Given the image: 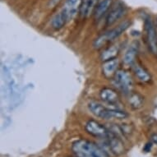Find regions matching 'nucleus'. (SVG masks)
<instances>
[{
    "label": "nucleus",
    "instance_id": "obj_3",
    "mask_svg": "<svg viewBox=\"0 0 157 157\" xmlns=\"http://www.w3.org/2000/svg\"><path fill=\"white\" fill-rule=\"evenodd\" d=\"M129 26H130V21H125L110 31H107L106 33L100 36L94 42L95 48L100 49L109 42L112 41L113 40H115L116 38H118L119 36H121L122 34L126 31L127 29L128 28Z\"/></svg>",
    "mask_w": 157,
    "mask_h": 157
},
{
    "label": "nucleus",
    "instance_id": "obj_11",
    "mask_svg": "<svg viewBox=\"0 0 157 157\" xmlns=\"http://www.w3.org/2000/svg\"><path fill=\"white\" fill-rule=\"evenodd\" d=\"M119 63L118 59H113L105 61L102 65V72L104 76L107 78L114 77V75L118 71Z\"/></svg>",
    "mask_w": 157,
    "mask_h": 157
},
{
    "label": "nucleus",
    "instance_id": "obj_19",
    "mask_svg": "<svg viewBox=\"0 0 157 157\" xmlns=\"http://www.w3.org/2000/svg\"><path fill=\"white\" fill-rule=\"evenodd\" d=\"M151 142H153V143L157 145V133H155L153 134V135H151Z\"/></svg>",
    "mask_w": 157,
    "mask_h": 157
},
{
    "label": "nucleus",
    "instance_id": "obj_4",
    "mask_svg": "<svg viewBox=\"0 0 157 157\" xmlns=\"http://www.w3.org/2000/svg\"><path fill=\"white\" fill-rule=\"evenodd\" d=\"M144 26L148 48L152 54L157 56V31L151 18H146Z\"/></svg>",
    "mask_w": 157,
    "mask_h": 157
},
{
    "label": "nucleus",
    "instance_id": "obj_21",
    "mask_svg": "<svg viewBox=\"0 0 157 157\" xmlns=\"http://www.w3.org/2000/svg\"><path fill=\"white\" fill-rule=\"evenodd\" d=\"M156 31H157V18H156Z\"/></svg>",
    "mask_w": 157,
    "mask_h": 157
},
{
    "label": "nucleus",
    "instance_id": "obj_17",
    "mask_svg": "<svg viewBox=\"0 0 157 157\" xmlns=\"http://www.w3.org/2000/svg\"><path fill=\"white\" fill-rule=\"evenodd\" d=\"M133 70L136 77L138 78V80H140L142 82H148L151 79V77L149 72H147L144 67H142L141 65H135Z\"/></svg>",
    "mask_w": 157,
    "mask_h": 157
},
{
    "label": "nucleus",
    "instance_id": "obj_13",
    "mask_svg": "<svg viewBox=\"0 0 157 157\" xmlns=\"http://www.w3.org/2000/svg\"><path fill=\"white\" fill-rule=\"evenodd\" d=\"M112 6V0H101L99 1L97 6L94 12V16L96 20L101 19Z\"/></svg>",
    "mask_w": 157,
    "mask_h": 157
},
{
    "label": "nucleus",
    "instance_id": "obj_8",
    "mask_svg": "<svg viewBox=\"0 0 157 157\" xmlns=\"http://www.w3.org/2000/svg\"><path fill=\"white\" fill-rule=\"evenodd\" d=\"M106 139L108 140L109 148L112 153H113L115 155H120L124 153L125 151L124 142H122L119 137L117 136L116 134L111 132L109 136Z\"/></svg>",
    "mask_w": 157,
    "mask_h": 157
},
{
    "label": "nucleus",
    "instance_id": "obj_6",
    "mask_svg": "<svg viewBox=\"0 0 157 157\" xmlns=\"http://www.w3.org/2000/svg\"><path fill=\"white\" fill-rule=\"evenodd\" d=\"M85 128L88 133L90 134L91 136L99 137V138H108L110 135L111 132L107 129L106 127H105L103 124L101 123L90 119L86 124Z\"/></svg>",
    "mask_w": 157,
    "mask_h": 157
},
{
    "label": "nucleus",
    "instance_id": "obj_9",
    "mask_svg": "<svg viewBox=\"0 0 157 157\" xmlns=\"http://www.w3.org/2000/svg\"><path fill=\"white\" fill-rule=\"evenodd\" d=\"M82 2L83 0H67L63 11L67 17V21L72 20L78 11L80 12Z\"/></svg>",
    "mask_w": 157,
    "mask_h": 157
},
{
    "label": "nucleus",
    "instance_id": "obj_5",
    "mask_svg": "<svg viewBox=\"0 0 157 157\" xmlns=\"http://www.w3.org/2000/svg\"><path fill=\"white\" fill-rule=\"evenodd\" d=\"M113 83L119 90L125 93L130 92L132 86V80L128 72L124 70H118L113 77Z\"/></svg>",
    "mask_w": 157,
    "mask_h": 157
},
{
    "label": "nucleus",
    "instance_id": "obj_1",
    "mask_svg": "<svg viewBox=\"0 0 157 157\" xmlns=\"http://www.w3.org/2000/svg\"><path fill=\"white\" fill-rule=\"evenodd\" d=\"M72 151L76 157H109L105 151L87 140H78L73 142Z\"/></svg>",
    "mask_w": 157,
    "mask_h": 157
},
{
    "label": "nucleus",
    "instance_id": "obj_16",
    "mask_svg": "<svg viewBox=\"0 0 157 157\" xmlns=\"http://www.w3.org/2000/svg\"><path fill=\"white\" fill-rule=\"evenodd\" d=\"M67 21V17L65 15L64 12L62 10L60 13H57L56 15L53 17V19H52V26L55 30H60L64 26Z\"/></svg>",
    "mask_w": 157,
    "mask_h": 157
},
{
    "label": "nucleus",
    "instance_id": "obj_2",
    "mask_svg": "<svg viewBox=\"0 0 157 157\" xmlns=\"http://www.w3.org/2000/svg\"><path fill=\"white\" fill-rule=\"evenodd\" d=\"M88 109L97 118L104 119H124L128 114L125 111L113 107H107L96 101H91L88 104Z\"/></svg>",
    "mask_w": 157,
    "mask_h": 157
},
{
    "label": "nucleus",
    "instance_id": "obj_12",
    "mask_svg": "<svg viewBox=\"0 0 157 157\" xmlns=\"http://www.w3.org/2000/svg\"><path fill=\"white\" fill-rule=\"evenodd\" d=\"M99 0H83L80 9V14L82 17H89L97 6Z\"/></svg>",
    "mask_w": 157,
    "mask_h": 157
},
{
    "label": "nucleus",
    "instance_id": "obj_20",
    "mask_svg": "<svg viewBox=\"0 0 157 157\" xmlns=\"http://www.w3.org/2000/svg\"><path fill=\"white\" fill-rule=\"evenodd\" d=\"M151 143H147V145H146V147H145L144 150L146 151V152H149L150 151H151Z\"/></svg>",
    "mask_w": 157,
    "mask_h": 157
},
{
    "label": "nucleus",
    "instance_id": "obj_7",
    "mask_svg": "<svg viewBox=\"0 0 157 157\" xmlns=\"http://www.w3.org/2000/svg\"><path fill=\"white\" fill-rule=\"evenodd\" d=\"M101 101L109 105H117L119 103V96L115 90L112 88L105 87L100 93Z\"/></svg>",
    "mask_w": 157,
    "mask_h": 157
},
{
    "label": "nucleus",
    "instance_id": "obj_10",
    "mask_svg": "<svg viewBox=\"0 0 157 157\" xmlns=\"http://www.w3.org/2000/svg\"><path fill=\"white\" fill-rule=\"evenodd\" d=\"M126 13V8L123 5H118L114 7L112 10L109 13L106 17V26H111L116 21L119 20Z\"/></svg>",
    "mask_w": 157,
    "mask_h": 157
},
{
    "label": "nucleus",
    "instance_id": "obj_14",
    "mask_svg": "<svg viewBox=\"0 0 157 157\" xmlns=\"http://www.w3.org/2000/svg\"><path fill=\"white\" fill-rule=\"evenodd\" d=\"M137 51H138V44L136 42H134L125 52L124 57V61L125 64L130 65V66L133 65V63H135V59H136V54H137Z\"/></svg>",
    "mask_w": 157,
    "mask_h": 157
},
{
    "label": "nucleus",
    "instance_id": "obj_18",
    "mask_svg": "<svg viewBox=\"0 0 157 157\" xmlns=\"http://www.w3.org/2000/svg\"><path fill=\"white\" fill-rule=\"evenodd\" d=\"M119 52V48L118 45H112V46L107 48L105 50H104L103 53L101 54V59L105 62V61H107V60L116 59Z\"/></svg>",
    "mask_w": 157,
    "mask_h": 157
},
{
    "label": "nucleus",
    "instance_id": "obj_15",
    "mask_svg": "<svg viewBox=\"0 0 157 157\" xmlns=\"http://www.w3.org/2000/svg\"><path fill=\"white\" fill-rule=\"evenodd\" d=\"M129 105L133 109H139L144 104V97L137 92H132L130 94L128 98Z\"/></svg>",
    "mask_w": 157,
    "mask_h": 157
}]
</instances>
